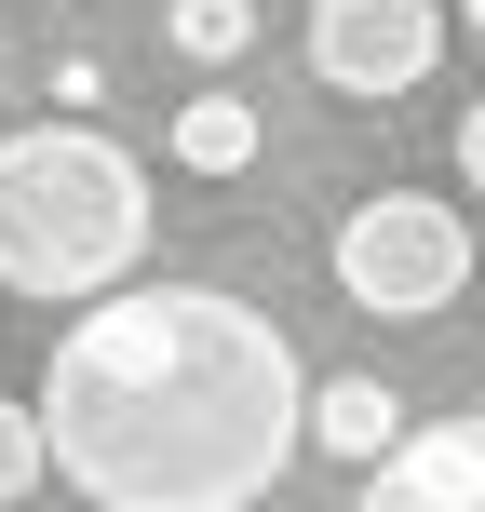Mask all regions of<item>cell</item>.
<instances>
[{
  "instance_id": "obj_4",
  "label": "cell",
  "mask_w": 485,
  "mask_h": 512,
  "mask_svg": "<svg viewBox=\"0 0 485 512\" xmlns=\"http://www.w3.org/2000/svg\"><path fill=\"white\" fill-rule=\"evenodd\" d=\"M445 54V0H310V81L337 95H418Z\"/></svg>"
},
{
  "instance_id": "obj_12",
  "label": "cell",
  "mask_w": 485,
  "mask_h": 512,
  "mask_svg": "<svg viewBox=\"0 0 485 512\" xmlns=\"http://www.w3.org/2000/svg\"><path fill=\"white\" fill-rule=\"evenodd\" d=\"M0 68H14V41H0Z\"/></svg>"
},
{
  "instance_id": "obj_6",
  "label": "cell",
  "mask_w": 485,
  "mask_h": 512,
  "mask_svg": "<svg viewBox=\"0 0 485 512\" xmlns=\"http://www.w3.org/2000/svg\"><path fill=\"white\" fill-rule=\"evenodd\" d=\"M310 445H324V459H351V472H378L391 445H405V391L391 378H310Z\"/></svg>"
},
{
  "instance_id": "obj_9",
  "label": "cell",
  "mask_w": 485,
  "mask_h": 512,
  "mask_svg": "<svg viewBox=\"0 0 485 512\" xmlns=\"http://www.w3.org/2000/svg\"><path fill=\"white\" fill-rule=\"evenodd\" d=\"M41 472H54V445H41V405H14V391H0V512L41 486Z\"/></svg>"
},
{
  "instance_id": "obj_2",
  "label": "cell",
  "mask_w": 485,
  "mask_h": 512,
  "mask_svg": "<svg viewBox=\"0 0 485 512\" xmlns=\"http://www.w3.org/2000/svg\"><path fill=\"white\" fill-rule=\"evenodd\" d=\"M149 270V162L95 122L0 135V297L95 310Z\"/></svg>"
},
{
  "instance_id": "obj_8",
  "label": "cell",
  "mask_w": 485,
  "mask_h": 512,
  "mask_svg": "<svg viewBox=\"0 0 485 512\" xmlns=\"http://www.w3.org/2000/svg\"><path fill=\"white\" fill-rule=\"evenodd\" d=\"M162 41H176L189 68H230L256 41V0H162Z\"/></svg>"
},
{
  "instance_id": "obj_5",
  "label": "cell",
  "mask_w": 485,
  "mask_h": 512,
  "mask_svg": "<svg viewBox=\"0 0 485 512\" xmlns=\"http://www.w3.org/2000/svg\"><path fill=\"white\" fill-rule=\"evenodd\" d=\"M364 512H485V405L472 418H405V445L364 472Z\"/></svg>"
},
{
  "instance_id": "obj_11",
  "label": "cell",
  "mask_w": 485,
  "mask_h": 512,
  "mask_svg": "<svg viewBox=\"0 0 485 512\" xmlns=\"http://www.w3.org/2000/svg\"><path fill=\"white\" fill-rule=\"evenodd\" d=\"M459 27H472V41H485V0H459Z\"/></svg>"
},
{
  "instance_id": "obj_7",
  "label": "cell",
  "mask_w": 485,
  "mask_h": 512,
  "mask_svg": "<svg viewBox=\"0 0 485 512\" xmlns=\"http://www.w3.org/2000/svg\"><path fill=\"white\" fill-rule=\"evenodd\" d=\"M256 149H270V122H256L230 81H203V95H189L176 122H162V162H176V176H243Z\"/></svg>"
},
{
  "instance_id": "obj_3",
  "label": "cell",
  "mask_w": 485,
  "mask_h": 512,
  "mask_svg": "<svg viewBox=\"0 0 485 512\" xmlns=\"http://www.w3.org/2000/svg\"><path fill=\"white\" fill-rule=\"evenodd\" d=\"M472 283V216H445L432 189H364L337 216V297L364 324H432Z\"/></svg>"
},
{
  "instance_id": "obj_10",
  "label": "cell",
  "mask_w": 485,
  "mask_h": 512,
  "mask_svg": "<svg viewBox=\"0 0 485 512\" xmlns=\"http://www.w3.org/2000/svg\"><path fill=\"white\" fill-rule=\"evenodd\" d=\"M459 176H472V203H485V95L459 108Z\"/></svg>"
},
{
  "instance_id": "obj_1",
  "label": "cell",
  "mask_w": 485,
  "mask_h": 512,
  "mask_svg": "<svg viewBox=\"0 0 485 512\" xmlns=\"http://www.w3.org/2000/svg\"><path fill=\"white\" fill-rule=\"evenodd\" d=\"M54 486L95 512H256L310 459V364L230 283H122L41 364Z\"/></svg>"
}]
</instances>
